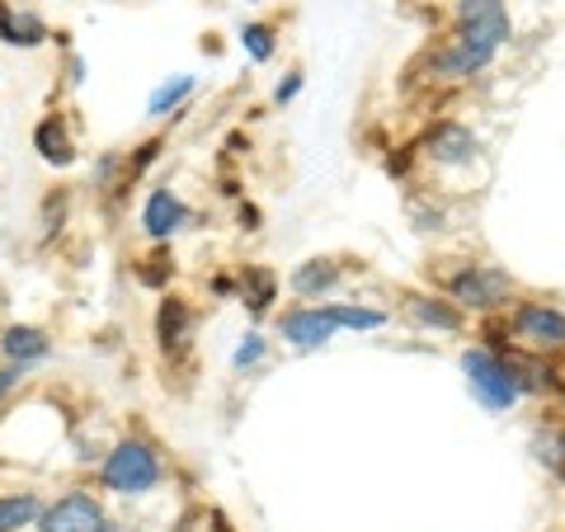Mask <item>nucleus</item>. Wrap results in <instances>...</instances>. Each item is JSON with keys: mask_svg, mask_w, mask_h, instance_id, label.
<instances>
[{"mask_svg": "<svg viewBox=\"0 0 565 532\" xmlns=\"http://www.w3.org/2000/svg\"><path fill=\"white\" fill-rule=\"evenodd\" d=\"M161 481V462L147 443H118L104 462V486L118 490V494H141Z\"/></svg>", "mask_w": 565, "mask_h": 532, "instance_id": "1", "label": "nucleus"}, {"mask_svg": "<svg viewBox=\"0 0 565 532\" xmlns=\"http://www.w3.org/2000/svg\"><path fill=\"white\" fill-rule=\"evenodd\" d=\"M462 368H467V377H471V392L481 396L490 411H504V405H514V401H519V382L509 377V368H504L500 353L471 349L467 359H462Z\"/></svg>", "mask_w": 565, "mask_h": 532, "instance_id": "2", "label": "nucleus"}, {"mask_svg": "<svg viewBox=\"0 0 565 532\" xmlns=\"http://www.w3.org/2000/svg\"><path fill=\"white\" fill-rule=\"evenodd\" d=\"M452 297L462 301V307L490 311V307H500V301L509 297V274L490 269V264H471V269H462L452 278Z\"/></svg>", "mask_w": 565, "mask_h": 532, "instance_id": "3", "label": "nucleus"}, {"mask_svg": "<svg viewBox=\"0 0 565 532\" xmlns=\"http://www.w3.org/2000/svg\"><path fill=\"white\" fill-rule=\"evenodd\" d=\"M490 57H494V43L476 39V33H457V39L434 57V71L448 76V81H462V76H471V71H481Z\"/></svg>", "mask_w": 565, "mask_h": 532, "instance_id": "4", "label": "nucleus"}, {"mask_svg": "<svg viewBox=\"0 0 565 532\" xmlns=\"http://www.w3.org/2000/svg\"><path fill=\"white\" fill-rule=\"evenodd\" d=\"M514 326L533 349H565V316L556 307H546V301H527V307H519Z\"/></svg>", "mask_w": 565, "mask_h": 532, "instance_id": "5", "label": "nucleus"}, {"mask_svg": "<svg viewBox=\"0 0 565 532\" xmlns=\"http://www.w3.org/2000/svg\"><path fill=\"white\" fill-rule=\"evenodd\" d=\"M104 528V509L90 494H66L43 513V532H99Z\"/></svg>", "mask_w": 565, "mask_h": 532, "instance_id": "6", "label": "nucleus"}, {"mask_svg": "<svg viewBox=\"0 0 565 532\" xmlns=\"http://www.w3.org/2000/svg\"><path fill=\"white\" fill-rule=\"evenodd\" d=\"M457 20H462V33H476V39H486L500 47L509 39V14L500 0H462L457 6Z\"/></svg>", "mask_w": 565, "mask_h": 532, "instance_id": "7", "label": "nucleus"}, {"mask_svg": "<svg viewBox=\"0 0 565 532\" xmlns=\"http://www.w3.org/2000/svg\"><path fill=\"white\" fill-rule=\"evenodd\" d=\"M424 151H429L438 166H467L476 156V137L462 128V123H438V128L424 137Z\"/></svg>", "mask_w": 565, "mask_h": 532, "instance_id": "8", "label": "nucleus"}, {"mask_svg": "<svg viewBox=\"0 0 565 532\" xmlns=\"http://www.w3.org/2000/svg\"><path fill=\"white\" fill-rule=\"evenodd\" d=\"M334 334V321L326 316V307H311V311H288L282 316V340H292L297 349H316Z\"/></svg>", "mask_w": 565, "mask_h": 532, "instance_id": "9", "label": "nucleus"}, {"mask_svg": "<svg viewBox=\"0 0 565 532\" xmlns=\"http://www.w3.org/2000/svg\"><path fill=\"white\" fill-rule=\"evenodd\" d=\"M141 222H147V232H151L156 241H166L170 232H180V222H184V203L174 199L170 189H156V193H151V203H147V217H141Z\"/></svg>", "mask_w": 565, "mask_h": 532, "instance_id": "10", "label": "nucleus"}, {"mask_svg": "<svg viewBox=\"0 0 565 532\" xmlns=\"http://www.w3.org/2000/svg\"><path fill=\"white\" fill-rule=\"evenodd\" d=\"M6 353L24 368V363H33V359H43L47 353V334L33 330V326H14V330H6Z\"/></svg>", "mask_w": 565, "mask_h": 532, "instance_id": "11", "label": "nucleus"}, {"mask_svg": "<svg viewBox=\"0 0 565 532\" xmlns=\"http://www.w3.org/2000/svg\"><path fill=\"white\" fill-rule=\"evenodd\" d=\"M39 519V494H0V532H20Z\"/></svg>", "mask_w": 565, "mask_h": 532, "instance_id": "12", "label": "nucleus"}, {"mask_svg": "<svg viewBox=\"0 0 565 532\" xmlns=\"http://www.w3.org/2000/svg\"><path fill=\"white\" fill-rule=\"evenodd\" d=\"M533 453H537V462H542L546 471L565 481V429H556V424H552V429H542V434L533 438Z\"/></svg>", "mask_w": 565, "mask_h": 532, "instance_id": "13", "label": "nucleus"}, {"mask_svg": "<svg viewBox=\"0 0 565 532\" xmlns=\"http://www.w3.org/2000/svg\"><path fill=\"white\" fill-rule=\"evenodd\" d=\"M334 278H340V269H334L330 259H316V264H302V269H297L292 288L302 292V297H311V292H326V288H334Z\"/></svg>", "mask_w": 565, "mask_h": 532, "instance_id": "14", "label": "nucleus"}, {"mask_svg": "<svg viewBox=\"0 0 565 532\" xmlns=\"http://www.w3.org/2000/svg\"><path fill=\"white\" fill-rule=\"evenodd\" d=\"M504 368H509V377L519 382V392H542V386L552 382V372H546L537 359H519V353H509Z\"/></svg>", "mask_w": 565, "mask_h": 532, "instance_id": "15", "label": "nucleus"}, {"mask_svg": "<svg viewBox=\"0 0 565 532\" xmlns=\"http://www.w3.org/2000/svg\"><path fill=\"white\" fill-rule=\"evenodd\" d=\"M184 334H189V307L170 297L166 307H161V344H166V349H180Z\"/></svg>", "mask_w": 565, "mask_h": 532, "instance_id": "16", "label": "nucleus"}, {"mask_svg": "<svg viewBox=\"0 0 565 532\" xmlns=\"http://www.w3.org/2000/svg\"><path fill=\"white\" fill-rule=\"evenodd\" d=\"M411 311L419 316L424 326H438V330H457V326H462V316H457L452 307H444V301H429V297H411Z\"/></svg>", "mask_w": 565, "mask_h": 532, "instance_id": "17", "label": "nucleus"}, {"mask_svg": "<svg viewBox=\"0 0 565 532\" xmlns=\"http://www.w3.org/2000/svg\"><path fill=\"white\" fill-rule=\"evenodd\" d=\"M39 151H43V161H52V166L71 161V141H66V132L57 128V123H43L39 128Z\"/></svg>", "mask_w": 565, "mask_h": 532, "instance_id": "18", "label": "nucleus"}, {"mask_svg": "<svg viewBox=\"0 0 565 532\" xmlns=\"http://www.w3.org/2000/svg\"><path fill=\"white\" fill-rule=\"evenodd\" d=\"M326 316L334 321V330L349 326V330H377L382 326V311H363V307H326Z\"/></svg>", "mask_w": 565, "mask_h": 532, "instance_id": "19", "label": "nucleus"}, {"mask_svg": "<svg viewBox=\"0 0 565 532\" xmlns=\"http://www.w3.org/2000/svg\"><path fill=\"white\" fill-rule=\"evenodd\" d=\"M245 47H250V57H255V62H264V57L274 52V33L264 29V24H250V29H245Z\"/></svg>", "mask_w": 565, "mask_h": 532, "instance_id": "20", "label": "nucleus"}, {"mask_svg": "<svg viewBox=\"0 0 565 532\" xmlns=\"http://www.w3.org/2000/svg\"><path fill=\"white\" fill-rule=\"evenodd\" d=\"M189 85H193V81H174V85H166V91H161V95H156V99H151V114H166V109H170V104H180V99L189 95Z\"/></svg>", "mask_w": 565, "mask_h": 532, "instance_id": "21", "label": "nucleus"}, {"mask_svg": "<svg viewBox=\"0 0 565 532\" xmlns=\"http://www.w3.org/2000/svg\"><path fill=\"white\" fill-rule=\"evenodd\" d=\"M259 353H264V344H259V340H255V334H250V344H245V349L236 353V363L245 368V363H255V359H259Z\"/></svg>", "mask_w": 565, "mask_h": 532, "instance_id": "22", "label": "nucleus"}, {"mask_svg": "<svg viewBox=\"0 0 565 532\" xmlns=\"http://www.w3.org/2000/svg\"><path fill=\"white\" fill-rule=\"evenodd\" d=\"M14 382H20V368H6V372H0V396H6Z\"/></svg>", "mask_w": 565, "mask_h": 532, "instance_id": "23", "label": "nucleus"}, {"mask_svg": "<svg viewBox=\"0 0 565 532\" xmlns=\"http://www.w3.org/2000/svg\"><path fill=\"white\" fill-rule=\"evenodd\" d=\"M212 532H232V528H226V519H222V513H217V519H212Z\"/></svg>", "mask_w": 565, "mask_h": 532, "instance_id": "24", "label": "nucleus"}, {"mask_svg": "<svg viewBox=\"0 0 565 532\" xmlns=\"http://www.w3.org/2000/svg\"><path fill=\"white\" fill-rule=\"evenodd\" d=\"M99 532H122V528H109V523H104V528H99Z\"/></svg>", "mask_w": 565, "mask_h": 532, "instance_id": "25", "label": "nucleus"}]
</instances>
